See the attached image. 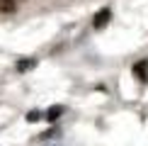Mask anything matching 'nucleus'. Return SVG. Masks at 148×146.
Returning <instances> with one entry per match:
<instances>
[{
	"mask_svg": "<svg viewBox=\"0 0 148 146\" xmlns=\"http://www.w3.org/2000/svg\"><path fill=\"white\" fill-rule=\"evenodd\" d=\"M41 117H44V114H41V112H39V110H32V112H29V114H27V122H39Z\"/></svg>",
	"mask_w": 148,
	"mask_h": 146,
	"instance_id": "nucleus-6",
	"label": "nucleus"
},
{
	"mask_svg": "<svg viewBox=\"0 0 148 146\" xmlns=\"http://www.w3.org/2000/svg\"><path fill=\"white\" fill-rule=\"evenodd\" d=\"M34 66H36V59H24V61H20V63H17V71L24 73V71L34 68Z\"/></svg>",
	"mask_w": 148,
	"mask_h": 146,
	"instance_id": "nucleus-5",
	"label": "nucleus"
},
{
	"mask_svg": "<svg viewBox=\"0 0 148 146\" xmlns=\"http://www.w3.org/2000/svg\"><path fill=\"white\" fill-rule=\"evenodd\" d=\"M61 114H63V105H53V107L46 110V119H49V122H56Z\"/></svg>",
	"mask_w": 148,
	"mask_h": 146,
	"instance_id": "nucleus-3",
	"label": "nucleus"
},
{
	"mask_svg": "<svg viewBox=\"0 0 148 146\" xmlns=\"http://www.w3.org/2000/svg\"><path fill=\"white\" fill-rule=\"evenodd\" d=\"M109 20H112V10H109V8H102V10L95 15V20H92V27H95V29H104Z\"/></svg>",
	"mask_w": 148,
	"mask_h": 146,
	"instance_id": "nucleus-1",
	"label": "nucleus"
},
{
	"mask_svg": "<svg viewBox=\"0 0 148 146\" xmlns=\"http://www.w3.org/2000/svg\"><path fill=\"white\" fill-rule=\"evenodd\" d=\"M17 3L15 0H0V12H5V15H10V12H15Z\"/></svg>",
	"mask_w": 148,
	"mask_h": 146,
	"instance_id": "nucleus-4",
	"label": "nucleus"
},
{
	"mask_svg": "<svg viewBox=\"0 0 148 146\" xmlns=\"http://www.w3.org/2000/svg\"><path fill=\"white\" fill-rule=\"evenodd\" d=\"M134 73H136L138 81H148V61H138L134 66Z\"/></svg>",
	"mask_w": 148,
	"mask_h": 146,
	"instance_id": "nucleus-2",
	"label": "nucleus"
}]
</instances>
